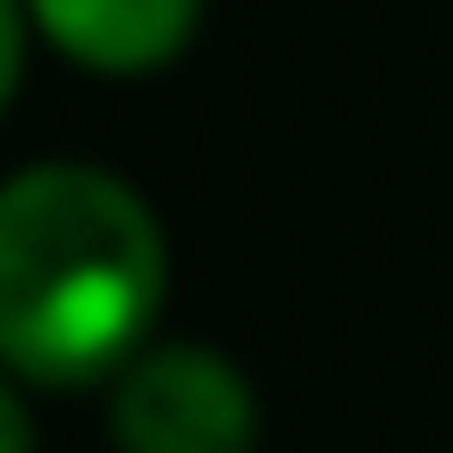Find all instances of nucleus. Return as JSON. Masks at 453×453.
I'll list each match as a JSON object with an SVG mask.
<instances>
[{
    "label": "nucleus",
    "instance_id": "nucleus-4",
    "mask_svg": "<svg viewBox=\"0 0 453 453\" xmlns=\"http://www.w3.org/2000/svg\"><path fill=\"white\" fill-rule=\"evenodd\" d=\"M26 67H34V34H26V9H17V0H0V118H9V101L26 93Z\"/></svg>",
    "mask_w": 453,
    "mask_h": 453
},
{
    "label": "nucleus",
    "instance_id": "nucleus-1",
    "mask_svg": "<svg viewBox=\"0 0 453 453\" xmlns=\"http://www.w3.org/2000/svg\"><path fill=\"white\" fill-rule=\"evenodd\" d=\"M177 252L134 177L26 160L0 177V370L26 395H101L168 327Z\"/></svg>",
    "mask_w": 453,
    "mask_h": 453
},
{
    "label": "nucleus",
    "instance_id": "nucleus-5",
    "mask_svg": "<svg viewBox=\"0 0 453 453\" xmlns=\"http://www.w3.org/2000/svg\"><path fill=\"white\" fill-rule=\"evenodd\" d=\"M0 453H42V428H34V395L0 370Z\"/></svg>",
    "mask_w": 453,
    "mask_h": 453
},
{
    "label": "nucleus",
    "instance_id": "nucleus-3",
    "mask_svg": "<svg viewBox=\"0 0 453 453\" xmlns=\"http://www.w3.org/2000/svg\"><path fill=\"white\" fill-rule=\"evenodd\" d=\"M34 50L93 84H151L202 42L211 0H17Z\"/></svg>",
    "mask_w": 453,
    "mask_h": 453
},
{
    "label": "nucleus",
    "instance_id": "nucleus-2",
    "mask_svg": "<svg viewBox=\"0 0 453 453\" xmlns=\"http://www.w3.org/2000/svg\"><path fill=\"white\" fill-rule=\"evenodd\" d=\"M110 453H260V387L211 336H151L101 378Z\"/></svg>",
    "mask_w": 453,
    "mask_h": 453
}]
</instances>
